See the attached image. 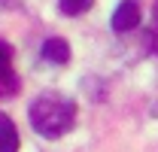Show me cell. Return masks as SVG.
<instances>
[{
	"instance_id": "obj_3",
	"label": "cell",
	"mask_w": 158,
	"mask_h": 152,
	"mask_svg": "<svg viewBox=\"0 0 158 152\" xmlns=\"http://www.w3.org/2000/svg\"><path fill=\"white\" fill-rule=\"evenodd\" d=\"M140 24V6L134 0H122L113 12V27L116 31H134Z\"/></svg>"
},
{
	"instance_id": "obj_4",
	"label": "cell",
	"mask_w": 158,
	"mask_h": 152,
	"mask_svg": "<svg viewBox=\"0 0 158 152\" xmlns=\"http://www.w3.org/2000/svg\"><path fill=\"white\" fill-rule=\"evenodd\" d=\"M43 58H46L49 64H67V61H70V46H67L64 40L52 37V40L43 43Z\"/></svg>"
},
{
	"instance_id": "obj_6",
	"label": "cell",
	"mask_w": 158,
	"mask_h": 152,
	"mask_svg": "<svg viewBox=\"0 0 158 152\" xmlns=\"http://www.w3.org/2000/svg\"><path fill=\"white\" fill-rule=\"evenodd\" d=\"M58 3H61V12L64 15H82L94 0H58Z\"/></svg>"
},
{
	"instance_id": "obj_1",
	"label": "cell",
	"mask_w": 158,
	"mask_h": 152,
	"mask_svg": "<svg viewBox=\"0 0 158 152\" xmlns=\"http://www.w3.org/2000/svg\"><path fill=\"white\" fill-rule=\"evenodd\" d=\"M73 119H76L73 100H67L61 95H43L31 103V125L37 134L49 137V140L67 134L73 128Z\"/></svg>"
},
{
	"instance_id": "obj_7",
	"label": "cell",
	"mask_w": 158,
	"mask_h": 152,
	"mask_svg": "<svg viewBox=\"0 0 158 152\" xmlns=\"http://www.w3.org/2000/svg\"><path fill=\"white\" fill-rule=\"evenodd\" d=\"M155 49H158V15H155Z\"/></svg>"
},
{
	"instance_id": "obj_2",
	"label": "cell",
	"mask_w": 158,
	"mask_h": 152,
	"mask_svg": "<svg viewBox=\"0 0 158 152\" xmlns=\"http://www.w3.org/2000/svg\"><path fill=\"white\" fill-rule=\"evenodd\" d=\"M19 88V79L12 73V49L0 40V95H12Z\"/></svg>"
},
{
	"instance_id": "obj_5",
	"label": "cell",
	"mask_w": 158,
	"mask_h": 152,
	"mask_svg": "<svg viewBox=\"0 0 158 152\" xmlns=\"http://www.w3.org/2000/svg\"><path fill=\"white\" fill-rule=\"evenodd\" d=\"M0 152H19V131L9 116L0 113Z\"/></svg>"
}]
</instances>
